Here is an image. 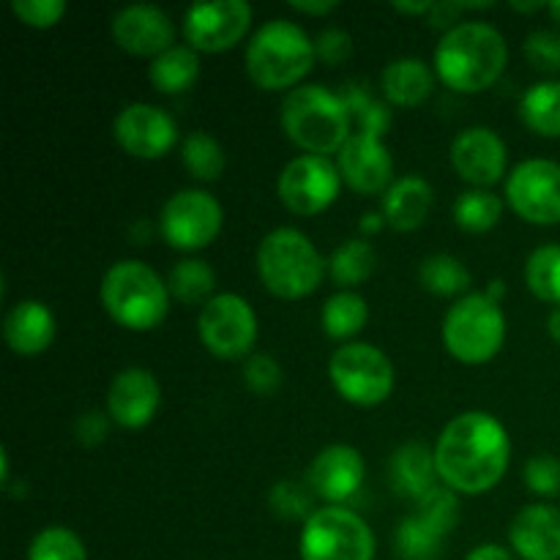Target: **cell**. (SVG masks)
<instances>
[{"label":"cell","instance_id":"24","mask_svg":"<svg viewBox=\"0 0 560 560\" xmlns=\"http://www.w3.org/2000/svg\"><path fill=\"white\" fill-rule=\"evenodd\" d=\"M388 474H392V487L399 495L413 498L419 503L438 487L435 452H430L424 443H405L392 454Z\"/></svg>","mask_w":560,"mask_h":560},{"label":"cell","instance_id":"34","mask_svg":"<svg viewBox=\"0 0 560 560\" xmlns=\"http://www.w3.org/2000/svg\"><path fill=\"white\" fill-rule=\"evenodd\" d=\"M525 284L545 304L560 306V244H545L525 262Z\"/></svg>","mask_w":560,"mask_h":560},{"label":"cell","instance_id":"8","mask_svg":"<svg viewBox=\"0 0 560 560\" xmlns=\"http://www.w3.org/2000/svg\"><path fill=\"white\" fill-rule=\"evenodd\" d=\"M328 377L339 397L359 408L386 402L397 383L392 359L370 342H348L334 350L328 359Z\"/></svg>","mask_w":560,"mask_h":560},{"label":"cell","instance_id":"18","mask_svg":"<svg viewBox=\"0 0 560 560\" xmlns=\"http://www.w3.org/2000/svg\"><path fill=\"white\" fill-rule=\"evenodd\" d=\"M113 42L137 58H159L175 42V25L159 5L135 3L120 9L109 22Z\"/></svg>","mask_w":560,"mask_h":560},{"label":"cell","instance_id":"28","mask_svg":"<svg viewBox=\"0 0 560 560\" xmlns=\"http://www.w3.org/2000/svg\"><path fill=\"white\" fill-rule=\"evenodd\" d=\"M520 115L525 126L539 137H560V82L541 80L530 85L520 98Z\"/></svg>","mask_w":560,"mask_h":560},{"label":"cell","instance_id":"39","mask_svg":"<svg viewBox=\"0 0 560 560\" xmlns=\"http://www.w3.org/2000/svg\"><path fill=\"white\" fill-rule=\"evenodd\" d=\"M416 514H419L427 525H432L438 534L448 536L459 520L457 492L448 490V487H443V485H438L430 495L421 498V501L416 503Z\"/></svg>","mask_w":560,"mask_h":560},{"label":"cell","instance_id":"33","mask_svg":"<svg viewBox=\"0 0 560 560\" xmlns=\"http://www.w3.org/2000/svg\"><path fill=\"white\" fill-rule=\"evenodd\" d=\"M180 159H184L186 173L195 180H202V184L222 178L224 164H228L224 148L208 131H191L184 145H180Z\"/></svg>","mask_w":560,"mask_h":560},{"label":"cell","instance_id":"10","mask_svg":"<svg viewBox=\"0 0 560 560\" xmlns=\"http://www.w3.org/2000/svg\"><path fill=\"white\" fill-rule=\"evenodd\" d=\"M197 334L211 355L224 361L249 359L257 342V315L246 299L219 293L208 301L197 317Z\"/></svg>","mask_w":560,"mask_h":560},{"label":"cell","instance_id":"29","mask_svg":"<svg viewBox=\"0 0 560 560\" xmlns=\"http://www.w3.org/2000/svg\"><path fill=\"white\" fill-rule=\"evenodd\" d=\"M419 282L427 293L441 295V299H457V295L468 293L474 273L468 271L459 257L448 255V252H438V255H427L419 266Z\"/></svg>","mask_w":560,"mask_h":560},{"label":"cell","instance_id":"46","mask_svg":"<svg viewBox=\"0 0 560 560\" xmlns=\"http://www.w3.org/2000/svg\"><path fill=\"white\" fill-rule=\"evenodd\" d=\"M290 9L299 11V14L323 16V14H331V11H337L339 3H337V0H306V3H301V0H293V3H290Z\"/></svg>","mask_w":560,"mask_h":560},{"label":"cell","instance_id":"20","mask_svg":"<svg viewBox=\"0 0 560 560\" xmlns=\"http://www.w3.org/2000/svg\"><path fill=\"white\" fill-rule=\"evenodd\" d=\"M162 386L145 366H129L113 377L107 388V416L124 430H142L156 416Z\"/></svg>","mask_w":560,"mask_h":560},{"label":"cell","instance_id":"15","mask_svg":"<svg viewBox=\"0 0 560 560\" xmlns=\"http://www.w3.org/2000/svg\"><path fill=\"white\" fill-rule=\"evenodd\" d=\"M115 142L135 159H162L178 140V126L167 109L148 102H131L115 115Z\"/></svg>","mask_w":560,"mask_h":560},{"label":"cell","instance_id":"1","mask_svg":"<svg viewBox=\"0 0 560 560\" xmlns=\"http://www.w3.org/2000/svg\"><path fill=\"white\" fill-rule=\"evenodd\" d=\"M512 459V441L501 421L485 410L454 416L435 443V468L443 487L481 495L501 485Z\"/></svg>","mask_w":560,"mask_h":560},{"label":"cell","instance_id":"11","mask_svg":"<svg viewBox=\"0 0 560 560\" xmlns=\"http://www.w3.org/2000/svg\"><path fill=\"white\" fill-rule=\"evenodd\" d=\"M342 184V173L331 159L301 153L290 159L279 173L277 195L295 217H315L337 202Z\"/></svg>","mask_w":560,"mask_h":560},{"label":"cell","instance_id":"25","mask_svg":"<svg viewBox=\"0 0 560 560\" xmlns=\"http://www.w3.org/2000/svg\"><path fill=\"white\" fill-rule=\"evenodd\" d=\"M381 88L394 107H419L435 88V69L421 58H397L383 69Z\"/></svg>","mask_w":560,"mask_h":560},{"label":"cell","instance_id":"49","mask_svg":"<svg viewBox=\"0 0 560 560\" xmlns=\"http://www.w3.org/2000/svg\"><path fill=\"white\" fill-rule=\"evenodd\" d=\"M383 224H386L383 213H364V217H361V233H377Z\"/></svg>","mask_w":560,"mask_h":560},{"label":"cell","instance_id":"9","mask_svg":"<svg viewBox=\"0 0 560 560\" xmlns=\"http://www.w3.org/2000/svg\"><path fill=\"white\" fill-rule=\"evenodd\" d=\"M301 560H372L375 534L355 512L323 506L301 528Z\"/></svg>","mask_w":560,"mask_h":560},{"label":"cell","instance_id":"40","mask_svg":"<svg viewBox=\"0 0 560 560\" xmlns=\"http://www.w3.org/2000/svg\"><path fill=\"white\" fill-rule=\"evenodd\" d=\"M244 383L257 397H273L284 383L282 364L268 353H252L244 361Z\"/></svg>","mask_w":560,"mask_h":560},{"label":"cell","instance_id":"51","mask_svg":"<svg viewBox=\"0 0 560 560\" xmlns=\"http://www.w3.org/2000/svg\"><path fill=\"white\" fill-rule=\"evenodd\" d=\"M485 293L490 295L492 301H498V304H501V299H503V295H506V284H503L501 279H492V282H490V288H487Z\"/></svg>","mask_w":560,"mask_h":560},{"label":"cell","instance_id":"12","mask_svg":"<svg viewBox=\"0 0 560 560\" xmlns=\"http://www.w3.org/2000/svg\"><path fill=\"white\" fill-rule=\"evenodd\" d=\"M224 224V211L217 197L206 189L175 191L162 208L159 230L173 249L197 252L219 238Z\"/></svg>","mask_w":560,"mask_h":560},{"label":"cell","instance_id":"16","mask_svg":"<svg viewBox=\"0 0 560 560\" xmlns=\"http://www.w3.org/2000/svg\"><path fill=\"white\" fill-rule=\"evenodd\" d=\"M448 156H452L454 173L468 180L474 189H490L506 175L509 148L490 126H470L459 131Z\"/></svg>","mask_w":560,"mask_h":560},{"label":"cell","instance_id":"4","mask_svg":"<svg viewBox=\"0 0 560 560\" xmlns=\"http://www.w3.org/2000/svg\"><path fill=\"white\" fill-rule=\"evenodd\" d=\"M257 277L277 299L299 301L323 284L328 262L310 235L295 228H277L257 246Z\"/></svg>","mask_w":560,"mask_h":560},{"label":"cell","instance_id":"43","mask_svg":"<svg viewBox=\"0 0 560 560\" xmlns=\"http://www.w3.org/2000/svg\"><path fill=\"white\" fill-rule=\"evenodd\" d=\"M525 58L530 66L547 74L560 71V33L556 31H534L525 38Z\"/></svg>","mask_w":560,"mask_h":560},{"label":"cell","instance_id":"45","mask_svg":"<svg viewBox=\"0 0 560 560\" xmlns=\"http://www.w3.org/2000/svg\"><path fill=\"white\" fill-rule=\"evenodd\" d=\"M109 416H107V410H88V413H82L80 419L74 421V438H77V443H80V446H88V448H93V446H102L104 443V438H107V432H109Z\"/></svg>","mask_w":560,"mask_h":560},{"label":"cell","instance_id":"38","mask_svg":"<svg viewBox=\"0 0 560 560\" xmlns=\"http://www.w3.org/2000/svg\"><path fill=\"white\" fill-rule=\"evenodd\" d=\"M312 501H315V492L310 490V485H301V481L284 479L277 481L268 492V506L277 514L279 520H310L317 509H312Z\"/></svg>","mask_w":560,"mask_h":560},{"label":"cell","instance_id":"30","mask_svg":"<svg viewBox=\"0 0 560 560\" xmlns=\"http://www.w3.org/2000/svg\"><path fill=\"white\" fill-rule=\"evenodd\" d=\"M167 288L170 295L175 301L186 306H206L213 299V290H217V273L208 266L206 260H195V257H186V260L175 262L167 273Z\"/></svg>","mask_w":560,"mask_h":560},{"label":"cell","instance_id":"3","mask_svg":"<svg viewBox=\"0 0 560 560\" xmlns=\"http://www.w3.org/2000/svg\"><path fill=\"white\" fill-rule=\"evenodd\" d=\"M315 60V42L290 20H268L246 44V74L262 91H293Z\"/></svg>","mask_w":560,"mask_h":560},{"label":"cell","instance_id":"22","mask_svg":"<svg viewBox=\"0 0 560 560\" xmlns=\"http://www.w3.org/2000/svg\"><path fill=\"white\" fill-rule=\"evenodd\" d=\"M55 315L44 301H16L3 317V339L16 355H42L55 339Z\"/></svg>","mask_w":560,"mask_h":560},{"label":"cell","instance_id":"31","mask_svg":"<svg viewBox=\"0 0 560 560\" xmlns=\"http://www.w3.org/2000/svg\"><path fill=\"white\" fill-rule=\"evenodd\" d=\"M375 262V246L364 238H353L334 249V255L328 257V273H331L339 288L350 290L355 284H364L372 277Z\"/></svg>","mask_w":560,"mask_h":560},{"label":"cell","instance_id":"23","mask_svg":"<svg viewBox=\"0 0 560 560\" xmlns=\"http://www.w3.org/2000/svg\"><path fill=\"white\" fill-rule=\"evenodd\" d=\"M432 186L421 175H405L397 178L383 195V219L397 233H410L427 222L432 208Z\"/></svg>","mask_w":560,"mask_h":560},{"label":"cell","instance_id":"27","mask_svg":"<svg viewBox=\"0 0 560 560\" xmlns=\"http://www.w3.org/2000/svg\"><path fill=\"white\" fill-rule=\"evenodd\" d=\"M366 323H370V306L353 290H339V293H334L323 304L320 326L326 331V337L348 345V339L359 337L364 331Z\"/></svg>","mask_w":560,"mask_h":560},{"label":"cell","instance_id":"44","mask_svg":"<svg viewBox=\"0 0 560 560\" xmlns=\"http://www.w3.org/2000/svg\"><path fill=\"white\" fill-rule=\"evenodd\" d=\"M315 52L317 60H323V63L342 66L353 55V38H350V33L339 31V27H328V31L317 33Z\"/></svg>","mask_w":560,"mask_h":560},{"label":"cell","instance_id":"14","mask_svg":"<svg viewBox=\"0 0 560 560\" xmlns=\"http://www.w3.org/2000/svg\"><path fill=\"white\" fill-rule=\"evenodd\" d=\"M252 27V5L246 0L195 3L184 14V36L197 52H228Z\"/></svg>","mask_w":560,"mask_h":560},{"label":"cell","instance_id":"37","mask_svg":"<svg viewBox=\"0 0 560 560\" xmlns=\"http://www.w3.org/2000/svg\"><path fill=\"white\" fill-rule=\"evenodd\" d=\"M339 96H342L345 107H348L350 118L359 124V129L386 135L388 126H392V109H388V102H381V98H375L370 91H364V88L359 85H348Z\"/></svg>","mask_w":560,"mask_h":560},{"label":"cell","instance_id":"17","mask_svg":"<svg viewBox=\"0 0 560 560\" xmlns=\"http://www.w3.org/2000/svg\"><path fill=\"white\" fill-rule=\"evenodd\" d=\"M337 167L345 184L359 195H381V191L386 195L388 186L394 184V159L377 131H353L339 151Z\"/></svg>","mask_w":560,"mask_h":560},{"label":"cell","instance_id":"42","mask_svg":"<svg viewBox=\"0 0 560 560\" xmlns=\"http://www.w3.org/2000/svg\"><path fill=\"white\" fill-rule=\"evenodd\" d=\"M11 14L33 31H47L58 25L60 16L66 14V3L63 0H14Z\"/></svg>","mask_w":560,"mask_h":560},{"label":"cell","instance_id":"48","mask_svg":"<svg viewBox=\"0 0 560 560\" xmlns=\"http://www.w3.org/2000/svg\"><path fill=\"white\" fill-rule=\"evenodd\" d=\"M432 9H435V3H394V11H399V14H432Z\"/></svg>","mask_w":560,"mask_h":560},{"label":"cell","instance_id":"47","mask_svg":"<svg viewBox=\"0 0 560 560\" xmlns=\"http://www.w3.org/2000/svg\"><path fill=\"white\" fill-rule=\"evenodd\" d=\"M465 560H514V556L512 552L506 550V547H501V545H479V547H474V550L468 552V558Z\"/></svg>","mask_w":560,"mask_h":560},{"label":"cell","instance_id":"36","mask_svg":"<svg viewBox=\"0 0 560 560\" xmlns=\"http://www.w3.org/2000/svg\"><path fill=\"white\" fill-rule=\"evenodd\" d=\"M27 560H88V550L74 530L52 525L33 536Z\"/></svg>","mask_w":560,"mask_h":560},{"label":"cell","instance_id":"35","mask_svg":"<svg viewBox=\"0 0 560 560\" xmlns=\"http://www.w3.org/2000/svg\"><path fill=\"white\" fill-rule=\"evenodd\" d=\"M443 541H446V536L438 534L416 512L405 517L399 523L397 534H394V545H397V552L402 560H435L441 556Z\"/></svg>","mask_w":560,"mask_h":560},{"label":"cell","instance_id":"50","mask_svg":"<svg viewBox=\"0 0 560 560\" xmlns=\"http://www.w3.org/2000/svg\"><path fill=\"white\" fill-rule=\"evenodd\" d=\"M547 334L560 345V306H552L550 317H547Z\"/></svg>","mask_w":560,"mask_h":560},{"label":"cell","instance_id":"19","mask_svg":"<svg viewBox=\"0 0 560 560\" xmlns=\"http://www.w3.org/2000/svg\"><path fill=\"white\" fill-rule=\"evenodd\" d=\"M364 474V457L359 448L348 443H334L312 459L306 470V485L315 492V498L326 501L328 506H339L361 490Z\"/></svg>","mask_w":560,"mask_h":560},{"label":"cell","instance_id":"26","mask_svg":"<svg viewBox=\"0 0 560 560\" xmlns=\"http://www.w3.org/2000/svg\"><path fill=\"white\" fill-rule=\"evenodd\" d=\"M197 77H200V52L189 44H173L148 66V80L159 93L189 91Z\"/></svg>","mask_w":560,"mask_h":560},{"label":"cell","instance_id":"6","mask_svg":"<svg viewBox=\"0 0 560 560\" xmlns=\"http://www.w3.org/2000/svg\"><path fill=\"white\" fill-rule=\"evenodd\" d=\"M282 131L301 151L328 156L350 140V113L342 96L323 85H299L282 102Z\"/></svg>","mask_w":560,"mask_h":560},{"label":"cell","instance_id":"2","mask_svg":"<svg viewBox=\"0 0 560 560\" xmlns=\"http://www.w3.org/2000/svg\"><path fill=\"white\" fill-rule=\"evenodd\" d=\"M509 60V44L487 22H459L443 33L435 47V74L457 93H479L495 85Z\"/></svg>","mask_w":560,"mask_h":560},{"label":"cell","instance_id":"13","mask_svg":"<svg viewBox=\"0 0 560 560\" xmlns=\"http://www.w3.org/2000/svg\"><path fill=\"white\" fill-rule=\"evenodd\" d=\"M506 202L530 224H560V164L525 159L506 175Z\"/></svg>","mask_w":560,"mask_h":560},{"label":"cell","instance_id":"41","mask_svg":"<svg viewBox=\"0 0 560 560\" xmlns=\"http://www.w3.org/2000/svg\"><path fill=\"white\" fill-rule=\"evenodd\" d=\"M523 479L534 495L556 498L560 492V459L556 454H534L525 463Z\"/></svg>","mask_w":560,"mask_h":560},{"label":"cell","instance_id":"21","mask_svg":"<svg viewBox=\"0 0 560 560\" xmlns=\"http://www.w3.org/2000/svg\"><path fill=\"white\" fill-rule=\"evenodd\" d=\"M509 541L523 560H560V512L547 503H530L514 514Z\"/></svg>","mask_w":560,"mask_h":560},{"label":"cell","instance_id":"53","mask_svg":"<svg viewBox=\"0 0 560 560\" xmlns=\"http://www.w3.org/2000/svg\"><path fill=\"white\" fill-rule=\"evenodd\" d=\"M547 11H550V14H552V20H556L558 25H560V0H556V3H550V5H547Z\"/></svg>","mask_w":560,"mask_h":560},{"label":"cell","instance_id":"5","mask_svg":"<svg viewBox=\"0 0 560 560\" xmlns=\"http://www.w3.org/2000/svg\"><path fill=\"white\" fill-rule=\"evenodd\" d=\"M102 306L118 326L129 331H151L167 317L170 288L148 262L118 260L104 271Z\"/></svg>","mask_w":560,"mask_h":560},{"label":"cell","instance_id":"52","mask_svg":"<svg viewBox=\"0 0 560 560\" xmlns=\"http://www.w3.org/2000/svg\"><path fill=\"white\" fill-rule=\"evenodd\" d=\"M550 3H512L514 11H539V9H547Z\"/></svg>","mask_w":560,"mask_h":560},{"label":"cell","instance_id":"32","mask_svg":"<svg viewBox=\"0 0 560 560\" xmlns=\"http://www.w3.org/2000/svg\"><path fill=\"white\" fill-rule=\"evenodd\" d=\"M454 222L465 233H487L503 217V200L490 189H468L454 200Z\"/></svg>","mask_w":560,"mask_h":560},{"label":"cell","instance_id":"7","mask_svg":"<svg viewBox=\"0 0 560 560\" xmlns=\"http://www.w3.org/2000/svg\"><path fill=\"white\" fill-rule=\"evenodd\" d=\"M506 342V315L487 293H468L446 312L443 345L463 364H487Z\"/></svg>","mask_w":560,"mask_h":560}]
</instances>
